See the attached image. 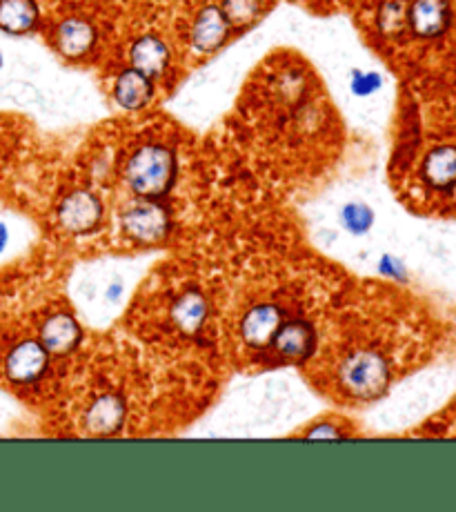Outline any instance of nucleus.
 I'll return each mask as SVG.
<instances>
[{
	"label": "nucleus",
	"mask_w": 456,
	"mask_h": 512,
	"mask_svg": "<svg viewBox=\"0 0 456 512\" xmlns=\"http://www.w3.org/2000/svg\"><path fill=\"white\" fill-rule=\"evenodd\" d=\"M230 34L232 25L225 18L223 9L216 5H205L194 18L192 47L198 54H214L227 43Z\"/></svg>",
	"instance_id": "nucleus-6"
},
{
	"label": "nucleus",
	"mask_w": 456,
	"mask_h": 512,
	"mask_svg": "<svg viewBox=\"0 0 456 512\" xmlns=\"http://www.w3.org/2000/svg\"><path fill=\"white\" fill-rule=\"evenodd\" d=\"M49 363H52V354L45 350V346L38 339H21L7 350L3 361L5 379L18 388L34 386L41 381Z\"/></svg>",
	"instance_id": "nucleus-4"
},
{
	"label": "nucleus",
	"mask_w": 456,
	"mask_h": 512,
	"mask_svg": "<svg viewBox=\"0 0 456 512\" xmlns=\"http://www.w3.org/2000/svg\"><path fill=\"white\" fill-rule=\"evenodd\" d=\"M0 67H3V54H0Z\"/></svg>",
	"instance_id": "nucleus-25"
},
{
	"label": "nucleus",
	"mask_w": 456,
	"mask_h": 512,
	"mask_svg": "<svg viewBox=\"0 0 456 512\" xmlns=\"http://www.w3.org/2000/svg\"><path fill=\"white\" fill-rule=\"evenodd\" d=\"M307 439H341L343 437V430H339L334 426V423H316L314 428H310L305 432Z\"/></svg>",
	"instance_id": "nucleus-22"
},
{
	"label": "nucleus",
	"mask_w": 456,
	"mask_h": 512,
	"mask_svg": "<svg viewBox=\"0 0 456 512\" xmlns=\"http://www.w3.org/2000/svg\"><path fill=\"white\" fill-rule=\"evenodd\" d=\"M105 216V205L98 199V194L89 190L69 192L56 210L58 225L74 236L94 234L101 228Z\"/></svg>",
	"instance_id": "nucleus-5"
},
{
	"label": "nucleus",
	"mask_w": 456,
	"mask_h": 512,
	"mask_svg": "<svg viewBox=\"0 0 456 512\" xmlns=\"http://www.w3.org/2000/svg\"><path fill=\"white\" fill-rule=\"evenodd\" d=\"M38 341L43 343L45 350L52 357H67L72 354L83 341V330L78 321L67 312H56L43 321Z\"/></svg>",
	"instance_id": "nucleus-8"
},
{
	"label": "nucleus",
	"mask_w": 456,
	"mask_h": 512,
	"mask_svg": "<svg viewBox=\"0 0 456 512\" xmlns=\"http://www.w3.org/2000/svg\"><path fill=\"white\" fill-rule=\"evenodd\" d=\"M452 9L448 0H414L408 7V27L419 38H439L448 32Z\"/></svg>",
	"instance_id": "nucleus-10"
},
{
	"label": "nucleus",
	"mask_w": 456,
	"mask_h": 512,
	"mask_svg": "<svg viewBox=\"0 0 456 512\" xmlns=\"http://www.w3.org/2000/svg\"><path fill=\"white\" fill-rule=\"evenodd\" d=\"M125 181L138 199L158 201L176 181V156L161 143H147L132 154L125 167Z\"/></svg>",
	"instance_id": "nucleus-1"
},
{
	"label": "nucleus",
	"mask_w": 456,
	"mask_h": 512,
	"mask_svg": "<svg viewBox=\"0 0 456 512\" xmlns=\"http://www.w3.org/2000/svg\"><path fill=\"white\" fill-rule=\"evenodd\" d=\"M121 228L130 241L138 245H158L172 232V219L163 205L141 199L125 208L121 214Z\"/></svg>",
	"instance_id": "nucleus-3"
},
{
	"label": "nucleus",
	"mask_w": 456,
	"mask_h": 512,
	"mask_svg": "<svg viewBox=\"0 0 456 512\" xmlns=\"http://www.w3.org/2000/svg\"><path fill=\"white\" fill-rule=\"evenodd\" d=\"M154 92V78L134 70V67L123 70L114 83V101L127 112L145 110L152 103Z\"/></svg>",
	"instance_id": "nucleus-13"
},
{
	"label": "nucleus",
	"mask_w": 456,
	"mask_h": 512,
	"mask_svg": "<svg viewBox=\"0 0 456 512\" xmlns=\"http://www.w3.org/2000/svg\"><path fill=\"white\" fill-rule=\"evenodd\" d=\"M423 179L436 190H448L456 185V147H436L423 161Z\"/></svg>",
	"instance_id": "nucleus-16"
},
{
	"label": "nucleus",
	"mask_w": 456,
	"mask_h": 512,
	"mask_svg": "<svg viewBox=\"0 0 456 512\" xmlns=\"http://www.w3.org/2000/svg\"><path fill=\"white\" fill-rule=\"evenodd\" d=\"M376 27L383 36H399L408 27V5L403 0H388L376 12Z\"/></svg>",
	"instance_id": "nucleus-18"
},
{
	"label": "nucleus",
	"mask_w": 456,
	"mask_h": 512,
	"mask_svg": "<svg viewBox=\"0 0 456 512\" xmlns=\"http://www.w3.org/2000/svg\"><path fill=\"white\" fill-rule=\"evenodd\" d=\"M207 301L201 292L190 290L178 297L172 305V321L183 334H196L207 321Z\"/></svg>",
	"instance_id": "nucleus-17"
},
{
	"label": "nucleus",
	"mask_w": 456,
	"mask_h": 512,
	"mask_svg": "<svg viewBox=\"0 0 456 512\" xmlns=\"http://www.w3.org/2000/svg\"><path fill=\"white\" fill-rule=\"evenodd\" d=\"M125 417H127L125 399L121 395H116V392H107V395H101L96 401H92V406L87 408L85 428L96 437H107L123 428Z\"/></svg>",
	"instance_id": "nucleus-12"
},
{
	"label": "nucleus",
	"mask_w": 456,
	"mask_h": 512,
	"mask_svg": "<svg viewBox=\"0 0 456 512\" xmlns=\"http://www.w3.org/2000/svg\"><path fill=\"white\" fill-rule=\"evenodd\" d=\"M272 346L283 359L305 361L310 359L316 350V330L312 323L305 319L283 321L279 332L274 334Z\"/></svg>",
	"instance_id": "nucleus-9"
},
{
	"label": "nucleus",
	"mask_w": 456,
	"mask_h": 512,
	"mask_svg": "<svg viewBox=\"0 0 456 512\" xmlns=\"http://www.w3.org/2000/svg\"><path fill=\"white\" fill-rule=\"evenodd\" d=\"M7 241H9V232H7L5 225H0V252L7 248Z\"/></svg>",
	"instance_id": "nucleus-24"
},
{
	"label": "nucleus",
	"mask_w": 456,
	"mask_h": 512,
	"mask_svg": "<svg viewBox=\"0 0 456 512\" xmlns=\"http://www.w3.org/2000/svg\"><path fill=\"white\" fill-rule=\"evenodd\" d=\"M341 386L356 399H376L390 383V366L381 352L361 350L350 354L339 372Z\"/></svg>",
	"instance_id": "nucleus-2"
},
{
	"label": "nucleus",
	"mask_w": 456,
	"mask_h": 512,
	"mask_svg": "<svg viewBox=\"0 0 456 512\" xmlns=\"http://www.w3.org/2000/svg\"><path fill=\"white\" fill-rule=\"evenodd\" d=\"M41 21L36 0H0V32L9 36H25L34 32Z\"/></svg>",
	"instance_id": "nucleus-15"
},
{
	"label": "nucleus",
	"mask_w": 456,
	"mask_h": 512,
	"mask_svg": "<svg viewBox=\"0 0 456 512\" xmlns=\"http://www.w3.org/2000/svg\"><path fill=\"white\" fill-rule=\"evenodd\" d=\"M130 61L134 70L143 72L145 76H150L156 81V78H161L167 70H170L172 52L161 38L154 34H145L134 41L130 49Z\"/></svg>",
	"instance_id": "nucleus-14"
},
{
	"label": "nucleus",
	"mask_w": 456,
	"mask_h": 512,
	"mask_svg": "<svg viewBox=\"0 0 456 512\" xmlns=\"http://www.w3.org/2000/svg\"><path fill=\"white\" fill-rule=\"evenodd\" d=\"M343 225L348 228V232L352 234H365L374 223V214H372V208H368V205L363 203H350L345 205L343 208Z\"/></svg>",
	"instance_id": "nucleus-20"
},
{
	"label": "nucleus",
	"mask_w": 456,
	"mask_h": 512,
	"mask_svg": "<svg viewBox=\"0 0 456 512\" xmlns=\"http://www.w3.org/2000/svg\"><path fill=\"white\" fill-rule=\"evenodd\" d=\"M283 310L274 303H259L245 312L241 321V339L250 348L272 346L274 334L283 323Z\"/></svg>",
	"instance_id": "nucleus-7"
},
{
	"label": "nucleus",
	"mask_w": 456,
	"mask_h": 512,
	"mask_svg": "<svg viewBox=\"0 0 456 512\" xmlns=\"http://www.w3.org/2000/svg\"><path fill=\"white\" fill-rule=\"evenodd\" d=\"M265 0H223L221 9L234 27H250L263 14Z\"/></svg>",
	"instance_id": "nucleus-19"
},
{
	"label": "nucleus",
	"mask_w": 456,
	"mask_h": 512,
	"mask_svg": "<svg viewBox=\"0 0 456 512\" xmlns=\"http://www.w3.org/2000/svg\"><path fill=\"white\" fill-rule=\"evenodd\" d=\"M383 85V78L376 74V72H361L356 70L352 74V81L350 87L356 96H372L374 92H379Z\"/></svg>",
	"instance_id": "nucleus-21"
},
{
	"label": "nucleus",
	"mask_w": 456,
	"mask_h": 512,
	"mask_svg": "<svg viewBox=\"0 0 456 512\" xmlns=\"http://www.w3.org/2000/svg\"><path fill=\"white\" fill-rule=\"evenodd\" d=\"M379 268H381V274H385V277H390V279H403V274H405L403 265L399 261L390 259V256H383Z\"/></svg>",
	"instance_id": "nucleus-23"
},
{
	"label": "nucleus",
	"mask_w": 456,
	"mask_h": 512,
	"mask_svg": "<svg viewBox=\"0 0 456 512\" xmlns=\"http://www.w3.org/2000/svg\"><path fill=\"white\" fill-rule=\"evenodd\" d=\"M98 32L96 27L85 21V18H65V21L56 27L54 43L56 49L69 61H81V58L92 54L96 47Z\"/></svg>",
	"instance_id": "nucleus-11"
}]
</instances>
